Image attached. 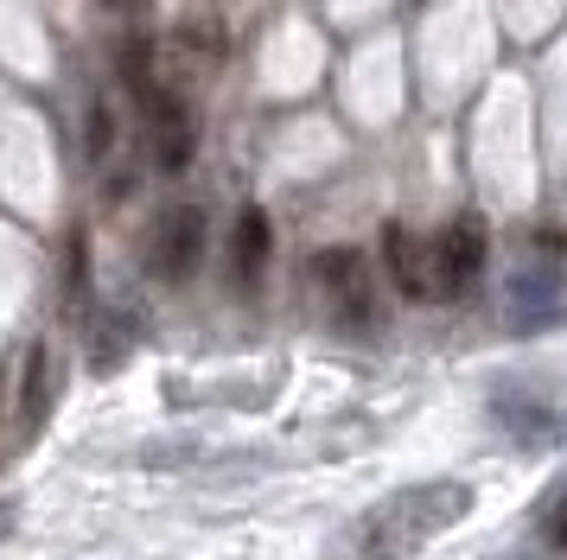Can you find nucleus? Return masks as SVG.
Segmentation results:
<instances>
[{
    "label": "nucleus",
    "instance_id": "obj_12",
    "mask_svg": "<svg viewBox=\"0 0 567 560\" xmlns=\"http://www.w3.org/2000/svg\"><path fill=\"white\" fill-rule=\"evenodd\" d=\"M109 134H115V122H109V108H96V115H90V153H96V159L109 153Z\"/></svg>",
    "mask_w": 567,
    "mask_h": 560
},
{
    "label": "nucleus",
    "instance_id": "obj_4",
    "mask_svg": "<svg viewBox=\"0 0 567 560\" xmlns=\"http://www.w3.org/2000/svg\"><path fill=\"white\" fill-rule=\"evenodd\" d=\"M485 242L491 236L478 217H453L440 229L427 242V300H460L465 287L478 280V268H485Z\"/></svg>",
    "mask_w": 567,
    "mask_h": 560
},
{
    "label": "nucleus",
    "instance_id": "obj_10",
    "mask_svg": "<svg viewBox=\"0 0 567 560\" xmlns=\"http://www.w3.org/2000/svg\"><path fill=\"white\" fill-rule=\"evenodd\" d=\"M45 407H52V356H45V344H32L27 382H20V439H32L45 427Z\"/></svg>",
    "mask_w": 567,
    "mask_h": 560
},
{
    "label": "nucleus",
    "instance_id": "obj_11",
    "mask_svg": "<svg viewBox=\"0 0 567 560\" xmlns=\"http://www.w3.org/2000/svg\"><path fill=\"white\" fill-rule=\"evenodd\" d=\"M542 535H548V548H561V554H567V497H555V504H548Z\"/></svg>",
    "mask_w": 567,
    "mask_h": 560
},
{
    "label": "nucleus",
    "instance_id": "obj_1",
    "mask_svg": "<svg viewBox=\"0 0 567 560\" xmlns=\"http://www.w3.org/2000/svg\"><path fill=\"white\" fill-rule=\"evenodd\" d=\"M472 484L460 478H427V484H402L377 504L351 516L344 529L332 535L326 560H409L421 554L427 541H440L446 529H460L472 516Z\"/></svg>",
    "mask_w": 567,
    "mask_h": 560
},
{
    "label": "nucleus",
    "instance_id": "obj_8",
    "mask_svg": "<svg viewBox=\"0 0 567 560\" xmlns=\"http://www.w3.org/2000/svg\"><path fill=\"white\" fill-rule=\"evenodd\" d=\"M268 255H275V224H268V210H243L236 217V236H230V268L243 287H256L261 268H268Z\"/></svg>",
    "mask_w": 567,
    "mask_h": 560
},
{
    "label": "nucleus",
    "instance_id": "obj_6",
    "mask_svg": "<svg viewBox=\"0 0 567 560\" xmlns=\"http://www.w3.org/2000/svg\"><path fill=\"white\" fill-rule=\"evenodd\" d=\"M491 414H497V427L511 433V439H523V446H555V439L567 433V421L555 414V407L523 402V395H497Z\"/></svg>",
    "mask_w": 567,
    "mask_h": 560
},
{
    "label": "nucleus",
    "instance_id": "obj_2",
    "mask_svg": "<svg viewBox=\"0 0 567 560\" xmlns=\"http://www.w3.org/2000/svg\"><path fill=\"white\" fill-rule=\"evenodd\" d=\"M548 249L561 255L567 242L561 236H542ZM504 319H511V331H548L567 319V261L555 268V261H523L511 274V287H504Z\"/></svg>",
    "mask_w": 567,
    "mask_h": 560
},
{
    "label": "nucleus",
    "instance_id": "obj_3",
    "mask_svg": "<svg viewBox=\"0 0 567 560\" xmlns=\"http://www.w3.org/2000/svg\"><path fill=\"white\" fill-rule=\"evenodd\" d=\"M312 280H319V300L332 312V325H344V331L377 325V274H370V261L358 249L312 255Z\"/></svg>",
    "mask_w": 567,
    "mask_h": 560
},
{
    "label": "nucleus",
    "instance_id": "obj_9",
    "mask_svg": "<svg viewBox=\"0 0 567 560\" xmlns=\"http://www.w3.org/2000/svg\"><path fill=\"white\" fill-rule=\"evenodd\" d=\"M383 249H389V274H395V287H402L409 300H427V242L395 224L383 236Z\"/></svg>",
    "mask_w": 567,
    "mask_h": 560
},
{
    "label": "nucleus",
    "instance_id": "obj_13",
    "mask_svg": "<svg viewBox=\"0 0 567 560\" xmlns=\"http://www.w3.org/2000/svg\"><path fill=\"white\" fill-rule=\"evenodd\" d=\"M109 7H128V0H109Z\"/></svg>",
    "mask_w": 567,
    "mask_h": 560
},
{
    "label": "nucleus",
    "instance_id": "obj_7",
    "mask_svg": "<svg viewBox=\"0 0 567 560\" xmlns=\"http://www.w3.org/2000/svg\"><path fill=\"white\" fill-rule=\"evenodd\" d=\"M147 122H154V141H159V166L166 173H185V159H192V115L166 90H154L147 96Z\"/></svg>",
    "mask_w": 567,
    "mask_h": 560
},
{
    "label": "nucleus",
    "instance_id": "obj_5",
    "mask_svg": "<svg viewBox=\"0 0 567 560\" xmlns=\"http://www.w3.org/2000/svg\"><path fill=\"white\" fill-rule=\"evenodd\" d=\"M205 261V210L198 204H166L147 229V274L154 280H192Z\"/></svg>",
    "mask_w": 567,
    "mask_h": 560
}]
</instances>
